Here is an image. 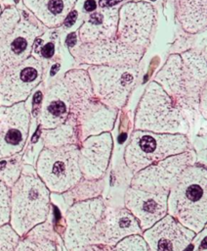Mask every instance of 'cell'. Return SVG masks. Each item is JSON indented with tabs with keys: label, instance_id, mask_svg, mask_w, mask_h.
Instances as JSON below:
<instances>
[{
	"label": "cell",
	"instance_id": "obj_1",
	"mask_svg": "<svg viewBox=\"0 0 207 251\" xmlns=\"http://www.w3.org/2000/svg\"><path fill=\"white\" fill-rule=\"evenodd\" d=\"M167 214L195 234L207 222V173L201 166L190 165L170 188Z\"/></svg>",
	"mask_w": 207,
	"mask_h": 251
},
{
	"label": "cell",
	"instance_id": "obj_2",
	"mask_svg": "<svg viewBox=\"0 0 207 251\" xmlns=\"http://www.w3.org/2000/svg\"><path fill=\"white\" fill-rule=\"evenodd\" d=\"M49 212V189L37 176L21 174L11 187L10 226L22 237L46 222Z\"/></svg>",
	"mask_w": 207,
	"mask_h": 251
},
{
	"label": "cell",
	"instance_id": "obj_3",
	"mask_svg": "<svg viewBox=\"0 0 207 251\" xmlns=\"http://www.w3.org/2000/svg\"><path fill=\"white\" fill-rule=\"evenodd\" d=\"M135 126L155 133L183 134L186 121L174 99L154 80L146 88L137 110Z\"/></svg>",
	"mask_w": 207,
	"mask_h": 251
},
{
	"label": "cell",
	"instance_id": "obj_4",
	"mask_svg": "<svg viewBox=\"0 0 207 251\" xmlns=\"http://www.w3.org/2000/svg\"><path fill=\"white\" fill-rule=\"evenodd\" d=\"M188 141L184 134L155 133L135 130L126 147L124 159L133 175L170 156L187 151Z\"/></svg>",
	"mask_w": 207,
	"mask_h": 251
},
{
	"label": "cell",
	"instance_id": "obj_5",
	"mask_svg": "<svg viewBox=\"0 0 207 251\" xmlns=\"http://www.w3.org/2000/svg\"><path fill=\"white\" fill-rule=\"evenodd\" d=\"M78 156L79 147L76 144L45 147L40 152L36 172L49 191L62 193L72 189L82 180Z\"/></svg>",
	"mask_w": 207,
	"mask_h": 251
},
{
	"label": "cell",
	"instance_id": "obj_6",
	"mask_svg": "<svg viewBox=\"0 0 207 251\" xmlns=\"http://www.w3.org/2000/svg\"><path fill=\"white\" fill-rule=\"evenodd\" d=\"M88 73L94 96L103 104L114 109L124 105L139 77L137 65L92 66Z\"/></svg>",
	"mask_w": 207,
	"mask_h": 251
},
{
	"label": "cell",
	"instance_id": "obj_7",
	"mask_svg": "<svg viewBox=\"0 0 207 251\" xmlns=\"http://www.w3.org/2000/svg\"><path fill=\"white\" fill-rule=\"evenodd\" d=\"M105 203L102 197H95L73 203L65 213V228L62 235L67 251H84L92 245L95 226Z\"/></svg>",
	"mask_w": 207,
	"mask_h": 251
},
{
	"label": "cell",
	"instance_id": "obj_8",
	"mask_svg": "<svg viewBox=\"0 0 207 251\" xmlns=\"http://www.w3.org/2000/svg\"><path fill=\"white\" fill-rule=\"evenodd\" d=\"M193 162L190 151L170 156L134 175L130 186L148 192L168 193L182 173Z\"/></svg>",
	"mask_w": 207,
	"mask_h": 251
},
{
	"label": "cell",
	"instance_id": "obj_9",
	"mask_svg": "<svg viewBox=\"0 0 207 251\" xmlns=\"http://www.w3.org/2000/svg\"><path fill=\"white\" fill-rule=\"evenodd\" d=\"M154 24V10L145 2L123 5L118 14L117 40L129 47L144 50Z\"/></svg>",
	"mask_w": 207,
	"mask_h": 251
},
{
	"label": "cell",
	"instance_id": "obj_10",
	"mask_svg": "<svg viewBox=\"0 0 207 251\" xmlns=\"http://www.w3.org/2000/svg\"><path fill=\"white\" fill-rule=\"evenodd\" d=\"M22 14L24 18L20 19L0 44V75L30 57L35 39L45 31V26L36 18Z\"/></svg>",
	"mask_w": 207,
	"mask_h": 251
},
{
	"label": "cell",
	"instance_id": "obj_11",
	"mask_svg": "<svg viewBox=\"0 0 207 251\" xmlns=\"http://www.w3.org/2000/svg\"><path fill=\"white\" fill-rule=\"evenodd\" d=\"M42 63L28 57L0 75V106H12L25 100L42 79Z\"/></svg>",
	"mask_w": 207,
	"mask_h": 251
},
{
	"label": "cell",
	"instance_id": "obj_12",
	"mask_svg": "<svg viewBox=\"0 0 207 251\" xmlns=\"http://www.w3.org/2000/svg\"><path fill=\"white\" fill-rule=\"evenodd\" d=\"M75 51L78 60L95 66H136L143 56V50L129 47L113 38L84 43Z\"/></svg>",
	"mask_w": 207,
	"mask_h": 251
},
{
	"label": "cell",
	"instance_id": "obj_13",
	"mask_svg": "<svg viewBox=\"0 0 207 251\" xmlns=\"http://www.w3.org/2000/svg\"><path fill=\"white\" fill-rule=\"evenodd\" d=\"M29 128L24 103L0 106V159L10 158L23 148Z\"/></svg>",
	"mask_w": 207,
	"mask_h": 251
},
{
	"label": "cell",
	"instance_id": "obj_14",
	"mask_svg": "<svg viewBox=\"0 0 207 251\" xmlns=\"http://www.w3.org/2000/svg\"><path fill=\"white\" fill-rule=\"evenodd\" d=\"M142 233L138 221L126 208L105 206L95 226L92 245L112 247L127 236Z\"/></svg>",
	"mask_w": 207,
	"mask_h": 251
},
{
	"label": "cell",
	"instance_id": "obj_15",
	"mask_svg": "<svg viewBox=\"0 0 207 251\" xmlns=\"http://www.w3.org/2000/svg\"><path fill=\"white\" fill-rule=\"evenodd\" d=\"M147 251H184L195 233L170 215H166L142 233Z\"/></svg>",
	"mask_w": 207,
	"mask_h": 251
},
{
	"label": "cell",
	"instance_id": "obj_16",
	"mask_svg": "<svg viewBox=\"0 0 207 251\" xmlns=\"http://www.w3.org/2000/svg\"><path fill=\"white\" fill-rule=\"evenodd\" d=\"M168 193L148 192L130 186L124 196L125 207L144 231L167 215Z\"/></svg>",
	"mask_w": 207,
	"mask_h": 251
},
{
	"label": "cell",
	"instance_id": "obj_17",
	"mask_svg": "<svg viewBox=\"0 0 207 251\" xmlns=\"http://www.w3.org/2000/svg\"><path fill=\"white\" fill-rule=\"evenodd\" d=\"M112 148L111 135L107 132L89 136L79 148L78 164L86 180H99L106 172Z\"/></svg>",
	"mask_w": 207,
	"mask_h": 251
},
{
	"label": "cell",
	"instance_id": "obj_18",
	"mask_svg": "<svg viewBox=\"0 0 207 251\" xmlns=\"http://www.w3.org/2000/svg\"><path fill=\"white\" fill-rule=\"evenodd\" d=\"M70 99L63 81L54 83L45 94L40 111V124L44 129L55 128L69 117Z\"/></svg>",
	"mask_w": 207,
	"mask_h": 251
},
{
	"label": "cell",
	"instance_id": "obj_19",
	"mask_svg": "<svg viewBox=\"0 0 207 251\" xmlns=\"http://www.w3.org/2000/svg\"><path fill=\"white\" fill-rule=\"evenodd\" d=\"M116 118V110L94 99L78 116L74 127L82 139L99 135L112 128Z\"/></svg>",
	"mask_w": 207,
	"mask_h": 251
},
{
	"label": "cell",
	"instance_id": "obj_20",
	"mask_svg": "<svg viewBox=\"0 0 207 251\" xmlns=\"http://www.w3.org/2000/svg\"><path fill=\"white\" fill-rule=\"evenodd\" d=\"M118 13L115 8H101L93 12L80 28V38L84 43L111 39L116 33Z\"/></svg>",
	"mask_w": 207,
	"mask_h": 251
},
{
	"label": "cell",
	"instance_id": "obj_21",
	"mask_svg": "<svg viewBox=\"0 0 207 251\" xmlns=\"http://www.w3.org/2000/svg\"><path fill=\"white\" fill-rule=\"evenodd\" d=\"M63 82L70 99V112L67 122L74 126L80 113L94 99L92 83L89 75L83 70H72L66 73Z\"/></svg>",
	"mask_w": 207,
	"mask_h": 251
},
{
	"label": "cell",
	"instance_id": "obj_22",
	"mask_svg": "<svg viewBox=\"0 0 207 251\" xmlns=\"http://www.w3.org/2000/svg\"><path fill=\"white\" fill-rule=\"evenodd\" d=\"M183 68V103L195 105L202 84L205 82V60L194 52H186L182 55Z\"/></svg>",
	"mask_w": 207,
	"mask_h": 251
},
{
	"label": "cell",
	"instance_id": "obj_23",
	"mask_svg": "<svg viewBox=\"0 0 207 251\" xmlns=\"http://www.w3.org/2000/svg\"><path fill=\"white\" fill-rule=\"evenodd\" d=\"M34 17L47 27L62 24L76 0H22Z\"/></svg>",
	"mask_w": 207,
	"mask_h": 251
},
{
	"label": "cell",
	"instance_id": "obj_24",
	"mask_svg": "<svg viewBox=\"0 0 207 251\" xmlns=\"http://www.w3.org/2000/svg\"><path fill=\"white\" fill-rule=\"evenodd\" d=\"M14 251H60L57 233L50 223L44 222L21 237Z\"/></svg>",
	"mask_w": 207,
	"mask_h": 251
},
{
	"label": "cell",
	"instance_id": "obj_25",
	"mask_svg": "<svg viewBox=\"0 0 207 251\" xmlns=\"http://www.w3.org/2000/svg\"><path fill=\"white\" fill-rule=\"evenodd\" d=\"M154 81L160 83L163 90L176 99L177 105L183 103V68L182 58L178 55H172L164 68L155 76Z\"/></svg>",
	"mask_w": 207,
	"mask_h": 251
},
{
	"label": "cell",
	"instance_id": "obj_26",
	"mask_svg": "<svg viewBox=\"0 0 207 251\" xmlns=\"http://www.w3.org/2000/svg\"><path fill=\"white\" fill-rule=\"evenodd\" d=\"M178 16L188 32L201 30L206 25V0H180Z\"/></svg>",
	"mask_w": 207,
	"mask_h": 251
},
{
	"label": "cell",
	"instance_id": "obj_27",
	"mask_svg": "<svg viewBox=\"0 0 207 251\" xmlns=\"http://www.w3.org/2000/svg\"><path fill=\"white\" fill-rule=\"evenodd\" d=\"M42 138L45 147H60L67 144H76L77 131L68 122L52 128L44 129Z\"/></svg>",
	"mask_w": 207,
	"mask_h": 251
},
{
	"label": "cell",
	"instance_id": "obj_28",
	"mask_svg": "<svg viewBox=\"0 0 207 251\" xmlns=\"http://www.w3.org/2000/svg\"><path fill=\"white\" fill-rule=\"evenodd\" d=\"M21 175V164L20 158H11L9 160L0 161V179L9 187L13 186Z\"/></svg>",
	"mask_w": 207,
	"mask_h": 251
},
{
	"label": "cell",
	"instance_id": "obj_29",
	"mask_svg": "<svg viewBox=\"0 0 207 251\" xmlns=\"http://www.w3.org/2000/svg\"><path fill=\"white\" fill-rule=\"evenodd\" d=\"M20 13L15 7L7 8L0 15V44L20 21Z\"/></svg>",
	"mask_w": 207,
	"mask_h": 251
},
{
	"label": "cell",
	"instance_id": "obj_30",
	"mask_svg": "<svg viewBox=\"0 0 207 251\" xmlns=\"http://www.w3.org/2000/svg\"><path fill=\"white\" fill-rule=\"evenodd\" d=\"M110 251H147V246L142 234H134L121 239Z\"/></svg>",
	"mask_w": 207,
	"mask_h": 251
},
{
	"label": "cell",
	"instance_id": "obj_31",
	"mask_svg": "<svg viewBox=\"0 0 207 251\" xmlns=\"http://www.w3.org/2000/svg\"><path fill=\"white\" fill-rule=\"evenodd\" d=\"M11 212V187L0 179V226L9 224Z\"/></svg>",
	"mask_w": 207,
	"mask_h": 251
},
{
	"label": "cell",
	"instance_id": "obj_32",
	"mask_svg": "<svg viewBox=\"0 0 207 251\" xmlns=\"http://www.w3.org/2000/svg\"><path fill=\"white\" fill-rule=\"evenodd\" d=\"M20 238L10 224L0 226V251H14Z\"/></svg>",
	"mask_w": 207,
	"mask_h": 251
},
{
	"label": "cell",
	"instance_id": "obj_33",
	"mask_svg": "<svg viewBox=\"0 0 207 251\" xmlns=\"http://www.w3.org/2000/svg\"><path fill=\"white\" fill-rule=\"evenodd\" d=\"M54 50H55V45L52 42L47 43L46 45H44L41 49V55L45 58H51L54 55Z\"/></svg>",
	"mask_w": 207,
	"mask_h": 251
},
{
	"label": "cell",
	"instance_id": "obj_34",
	"mask_svg": "<svg viewBox=\"0 0 207 251\" xmlns=\"http://www.w3.org/2000/svg\"><path fill=\"white\" fill-rule=\"evenodd\" d=\"M76 18H77V12H76V11H71V12L67 15V17L65 18V20H64V22H63L64 25H65L66 27H69L70 25H72L75 23Z\"/></svg>",
	"mask_w": 207,
	"mask_h": 251
},
{
	"label": "cell",
	"instance_id": "obj_35",
	"mask_svg": "<svg viewBox=\"0 0 207 251\" xmlns=\"http://www.w3.org/2000/svg\"><path fill=\"white\" fill-rule=\"evenodd\" d=\"M122 1L123 0H100L99 5L101 8H112Z\"/></svg>",
	"mask_w": 207,
	"mask_h": 251
},
{
	"label": "cell",
	"instance_id": "obj_36",
	"mask_svg": "<svg viewBox=\"0 0 207 251\" xmlns=\"http://www.w3.org/2000/svg\"><path fill=\"white\" fill-rule=\"evenodd\" d=\"M84 251H110L109 246H103V245H90Z\"/></svg>",
	"mask_w": 207,
	"mask_h": 251
},
{
	"label": "cell",
	"instance_id": "obj_37",
	"mask_svg": "<svg viewBox=\"0 0 207 251\" xmlns=\"http://www.w3.org/2000/svg\"><path fill=\"white\" fill-rule=\"evenodd\" d=\"M97 8V4L94 0H87L84 4V9L86 12H93L94 10H96Z\"/></svg>",
	"mask_w": 207,
	"mask_h": 251
},
{
	"label": "cell",
	"instance_id": "obj_38",
	"mask_svg": "<svg viewBox=\"0 0 207 251\" xmlns=\"http://www.w3.org/2000/svg\"><path fill=\"white\" fill-rule=\"evenodd\" d=\"M76 41H77V37H76V34L75 33H70L67 38H66V43L69 47H72L76 44Z\"/></svg>",
	"mask_w": 207,
	"mask_h": 251
},
{
	"label": "cell",
	"instance_id": "obj_39",
	"mask_svg": "<svg viewBox=\"0 0 207 251\" xmlns=\"http://www.w3.org/2000/svg\"><path fill=\"white\" fill-rule=\"evenodd\" d=\"M58 70H59V65L53 66V68H52V70H51V75H54Z\"/></svg>",
	"mask_w": 207,
	"mask_h": 251
},
{
	"label": "cell",
	"instance_id": "obj_40",
	"mask_svg": "<svg viewBox=\"0 0 207 251\" xmlns=\"http://www.w3.org/2000/svg\"><path fill=\"white\" fill-rule=\"evenodd\" d=\"M0 15H1V7H0Z\"/></svg>",
	"mask_w": 207,
	"mask_h": 251
},
{
	"label": "cell",
	"instance_id": "obj_41",
	"mask_svg": "<svg viewBox=\"0 0 207 251\" xmlns=\"http://www.w3.org/2000/svg\"><path fill=\"white\" fill-rule=\"evenodd\" d=\"M0 1H3V0H0Z\"/></svg>",
	"mask_w": 207,
	"mask_h": 251
}]
</instances>
